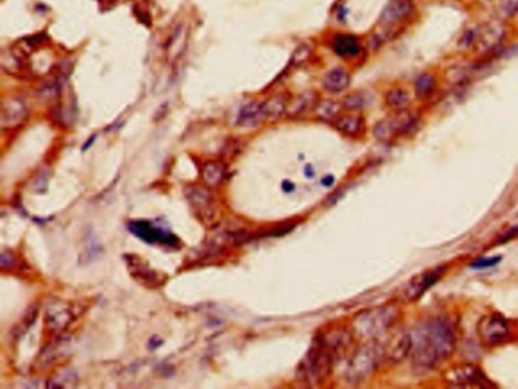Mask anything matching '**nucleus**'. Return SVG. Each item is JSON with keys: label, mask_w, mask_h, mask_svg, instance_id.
<instances>
[{"label": "nucleus", "mask_w": 518, "mask_h": 389, "mask_svg": "<svg viewBox=\"0 0 518 389\" xmlns=\"http://www.w3.org/2000/svg\"><path fill=\"white\" fill-rule=\"evenodd\" d=\"M412 336V364L418 372H429L450 358L456 338L450 321L435 318L420 325Z\"/></svg>", "instance_id": "nucleus-1"}, {"label": "nucleus", "mask_w": 518, "mask_h": 389, "mask_svg": "<svg viewBox=\"0 0 518 389\" xmlns=\"http://www.w3.org/2000/svg\"><path fill=\"white\" fill-rule=\"evenodd\" d=\"M350 343V335L344 330L320 336L298 367V377L305 384H319L331 372L334 363Z\"/></svg>", "instance_id": "nucleus-2"}, {"label": "nucleus", "mask_w": 518, "mask_h": 389, "mask_svg": "<svg viewBox=\"0 0 518 389\" xmlns=\"http://www.w3.org/2000/svg\"><path fill=\"white\" fill-rule=\"evenodd\" d=\"M398 318V310L393 306H380L365 310L357 317L354 329L365 337H377L388 331Z\"/></svg>", "instance_id": "nucleus-3"}, {"label": "nucleus", "mask_w": 518, "mask_h": 389, "mask_svg": "<svg viewBox=\"0 0 518 389\" xmlns=\"http://www.w3.org/2000/svg\"><path fill=\"white\" fill-rule=\"evenodd\" d=\"M384 359L382 345L369 344L359 348L352 355L346 370V378L352 384H359L377 369Z\"/></svg>", "instance_id": "nucleus-4"}, {"label": "nucleus", "mask_w": 518, "mask_h": 389, "mask_svg": "<svg viewBox=\"0 0 518 389\" xmlns=\"http://www.w3.org/2000/svg\"><path fill=\"white\" fill-rule=\"evenodd\" d=\"M445 381L452 388H491L493 384L482 371L481 368L476 365L458 364L450 367L445 372Z\"/></svg>", "instance_id": "nucleus-5"}, {"label": "nucleus", "mask_w": 518, "mask_h": 389, "mask_svg": "<svg viewBox=\"0 0 518 389\" xmlns=\"http://www.w3.org/2000/svg\"><path fill=\"white\" fill-rule=\"evenodd\" d=\"M443 273H445V267L439 266V267L426 270V271L412 277L401 289V300L412 302L419 299L431 286H433L443 277Z\"/></svg>", "instance_id": "nucleus-6"}, {"label": "nucleus", "mask_w": 518, "mask_h": 389, "mask_svg": "<svg viewBox=\"0 0 518 389\" xmlns=\"http://www.w3.org/2000/svg\"><path fill=\"white\" fill-rule=\"evenodd\" d=\"M477 330L480 340L488 346L502 343L509 335L506 319L497 312L484 316L478 323Z\"/></svg>", "instance_id": "nucleus-7"}, {"label": "nucleus", "mask_w": 518, "mask_h": 389, "mask_svg": "<svg viewBox=\"0 0 518 389\" xmlns=\"http://www.w3.org/2000/svg\"><path fill=\"white\" fill-rule=\"evenodd\" d=\"M383 347L384 359L392 363H400L412 351V336L407 332L399 331L389 338Z\"/></svg>", "instance_id": "nucleus-8"}, {"label": "nucleus", "mask_w": 518, "mask_h": 389, "mask_svg": "<svg viewBox=\"0 0 518 389\" xmlns=\"http://www.w3.org/2000/svg\"><path fill=\"white\" fill-rule=\"evenodd\" d=\"M27 116V105L21 99H8L2 103L1 118H0L2 129L16 128L25 122Z\"/></svg>", "instance_id": "nucleus-9"}, {"label": "nucleus", "mask_w": 518, "mask_h": 389, "mask_svg": "<svg viewBox=\"0 0 518 389\" xmlns=\"http://www.w3.org/2000/svg\"><path fill=\"white\" fill-rule=\"evenodd\" d=\"M129 230L149 244L162 242L164 244H174L177 238L164 230L154 228L149 222H133L129 226Z\"/></svg>", "instance_id": "nucleus-10"}, {"label": "nucleus", "mask_w": 518, "mask_h": 389, "mask_svg": "<svg viewBox=\"0 0 518 389\" xmlns=\"http://www.w3.org/2000/svg\"><path fill=\"white\" fill-rule=\"evenodd\" d=\"M289 101V94L287 92L276 93L268 97L261 105L264 120L272 122L279 120L287 111Z\"/></svg>", "instance_id": "nucleus-11"}, {"label": "nucleus", "mask_w": 518, "mask_h": 389, "mask_svg": "<svg viewBox=\"0 0 518 389\" xmlns=\"http://www.w3.org/2000/svg\"><path fill=\"white\" fill-rule=\"evenodd\" d=\"M334 128L348 137H357L365 130V120L354 115L339 116L333 120Z\"/></svg>", "instance_id": "nucleus-12"}, {"label": "nucleus", "mask_w": 518, "mask_h": 389, "mask_svg": "<svg viewBox=\"0 0 518 389\" xmlns=\"http://www.w3.org/2000/svg\"><path fill=\"white\" fill-rule=\"evenodd\" d=\"M350 83V75L346 69L334 68L330 70L328 73L323 78V88L327 92L337 93L344 92L348 88Z\"/></svg>", "instance_id": "nucleus-13"}, {"label": "nucleus", "mask_w": 518, "mask_h": 389, "mask_svg": "<svg viewBox=\"0 0 518 389\" xmlns=\"http://www.w3.org/2000/svg\"><path fill=\"white\" fill-rule=\"evenodd\" d=\"M317 101L318 100H317V96L314 92L302 93L293 100L289 99L285 113L289 116H299L311 107L314 109Z\"/></svg>", "instance_id": "nucleus-14"}, {"label": "nucleus", "mask_w": 518, "mask_h": 389, "mask_svg": "<svg viewBox=\"0 0 518 389\" xmlns=\"http://www.w3.org/2000/svg\"><path fill=\"white\" fill-rule=\"evenodd\" d=\"M264 120L263 113H262L261 105L257 103H250L241 109L238 116L239 126H255L259 124Z\"/></svg>", "instance_id": "nucleus-15"}, {"label": "nucleus", "mask_w": 518, "mask_h": 389, "mask_svg": "<svg viewBox=\"0 0 518 389\" xmlns=\"http://www.w3.org/2000/svg\"><path fill=\"white\" fill-rule=\"evenodd\" d=\"M334 51L342 57H354L361 51L359 40L352 35H338L333 42Z\"/></svg>", "instance_id": "nucleus-16"}, {"label": "nucleus", "mask_w": 518, "mask_h": 389, "mask_svg": "<svg viewBox=\"0 0 518 389\" xmlns=\"http://www.w3.org/2000/svg\"><path fill=\"white\" fill-rule=\"evenodd\" d=\"M342 107L337 101L332 99H322L318 100L314 107V113L317 118L323 122H333L339 116Z\"/></svg>", "instance_id": "nucleus-17"}, {"label": "nucleus", "mask_w": 518, "mask_h": 389, "mask_svg": "<svg viewBox=\"0 0 518 389\" xmlns=\"http://www.w3.org/2000/svg\"><path fill=\"white\" fill-rule=\"evenodd\" d=\"M385 101L388 107L399 113V111H407L411 103V98H410L409 93L403 88H393L386 93Z\"/></svg>", "instance_id": "nucleus-18"}, {"label": "nucleus", "mask_w": 518, "mask_h": 389, "mask_svg": "<svg viewBox=\"0 0 518 389\" xmlns=\"http://www.w3.org/2000/svg\"><path fill=\"white\" fill-rule=\"evenodd\" d=\"M202 175L203 179L208 185H219L225 178V165L221 162H216V161L206 163L203 167Z\"/></svg>", "instance_id": "nucleus-19"}, {"label": "nucleus", "mask_w": 518, "mask_h": 389, "mask_svg": "<svg viewBox=\"0 0 518 389\" xmlns=\"http://www.w3.org/2000/svg\"><path fill=\"white\" fill-rule=\"evenodd\" d=\"M187 198L196 209H208L212 204L211 194L200 186H190L187 188Z\"/></svg>", "instance_id": "nucleus-20"}, {"label": "nucleus", "mask_w": 518, "mask_h": 389, "mask_svg": "<svg viewBox=\"0 0 518 389\" xmlns=\"http://www.w3.org/2000/svg\"><path fill=\"white\" fill-rule=\"evenodd\" d=\"M435 88V78L428 74L419 76L415 81V93L419 98H424L430 95Z\"/></svg>", "instance_id": "nucleus-21"}, {"label": "nucleus", "mask_w": 518, "mask_h": 389, "mask_svg": "<svg viewBox=\"0 0 518 389\" xmlns=\"http://www.w3.org/2000/svg\"><path fill=\"white\" fill-rule=\"evenodd\" d=\"M365 97L361 94V93H350V94L346 95L342 101V109L348 111H361L363 107H365Z\"/></svg>", "instance_id": "nucleus-22"}, {"label": "nucleus", "mask_w": 518, "mask_h": 389, "mask_svg": "<svg viewBox=\"0 0 518 389\" xmlns=\"http://www.w3.org/2000/svg\"><path fill=\"white\" fill-rule=\"evenodd\" d=\"M38 92H39L40 97H42V98L52 100V99H55L60 95V83L57 80H49V81L44 82V84H42Z\"/></svg>", "instance_id": "nucleus-23"}, {"label": "nucleus", "mask_w": 518, "mask_h": 389, "mask_svg": "<svg viewBox=\"0 0 518 389\" xmlns=\"http://www.w3.org/2000/svg\"><path fill=\"white\" fill-rule=\"evenodd\" d=\"M1 66L2 69L6 70L8 73H18L23 68L22 62L20 59L14 54L8 55L2 53L1 55Z\"/></svg>", "instance_id": "nucleus-24"}, {"label": "nucleus", "mask_w": 518, "mask_h": 389, "mask_svg": "<svg viewBox=\"0 0 518 389\" xmlns=\"http://www.w3.org/2000/svg\"><path fill=\"white\" fill-rule=\"evenodd\" d=\"M311 54H312V48L310 46L307 44L300 46L292 57V66H300L303 64L310 58Z\"/></svg>", "instance_id": "nucleus-25"}, {"label": "nucleus", "mask_w": 518, "mask_h": 389, "mask_svg": "<svg viewBox=\"0 0 518 389\" xmlns=\"http://www.w3.org/2000/svg\"><path fill=\"white\" fill-rule=\"evenodd\" d=\"M500 261L501 257H499V256L498 257L480 258L471 264V268H473V269H486V268L494 267Z\"/></svg>", "instance_id": "nucleus-26"}, {"label": "nucleus", "mask_w": 518, "mask_h": 389, "mask_svg": "<svg viewBox=\"0 0 518 389\" xmlns=\"http://www.w3.org/2000/svg\"><path fill=\"white\" fill-rule=\"evenodd\" d=\"M518 234V229L517 228H513V229H511L509 230L508 232H506V234H503L502 238H501V240L499 241V242H507V241L511 240V239L515 238V236Z\"/></svg>", "instance_id": "nucleus-27"}]
</instances>
